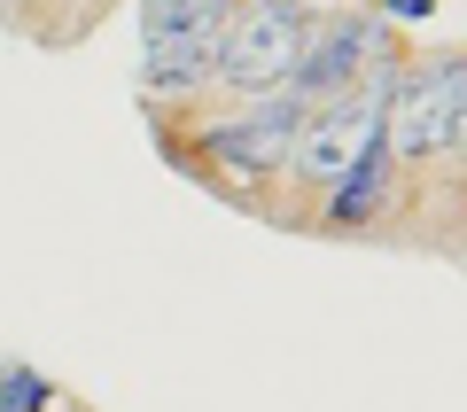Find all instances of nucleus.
<instances>
[{
	"label": "nucleus",
	"instance_id": "nucleus-1",
	"mask_svg": "<svg viewBox=\"0 0 467 412\" xmlns=\"http://www.w3.org/2000/svg\"><path fill=\"white\" fill-rule=\"evenodd\" d=\"M149 125H156V149H164L195 187H218V195L242 202V211H265L257 187H273L288 171L312 109H304L296 94H250V101H226L218 117L187 109V125L180 117H149Z\"/></svg>",
	"mask_w": 467,
	"mask_h": 412
},
{
	"label": "nucleus",
	"instance_id": "nucleus-2",
	"mask_svg": "<svg viewBox=\"0 0 467 412\" xmlns=\"http://www.w3.org/2000/svg\"><path fill=\"white\" fill-rule=\"evenodd\" d=\"M460 117H467V47L405 63L398 94L382 109V140L398 156V171L405 164H444L451 140H460Z\"/></svg>",
	"mask_w": 467,
	"mask_h": 412
},
{
	"label": "nucleus",
	"instance_id": "nucleus-3",
	"mask_svg": "<svg viewBox=\"0 0 467 412\" xmlns=\"http://www.w3.org/2000/svg\"><path fill=\"white\" fill-rule=\"evenodd\" d=\"M312 0H242L218 39V94H288L304 63V39H312Z\"/></svg>",
	"mask_w": 467,
	"mask_h": 412
},
{
	"label": "nucleus",
	"instance_id": "nucleus-4",
	"mask_svg": "<svg viewBox=\"0 0 467 412\" xmlns=\"http://www.w3.org/2000/svg\"><path fill=\"white\" fill-rule=\"evenodd\" d=\"M374 55H398V32H389L382 16H367V8L312 16V39H304V63H296V78H288V94H296L304 109H335V101H350V86L367 78Z\"/></svg>",
	"mask_w": 467,
	"mask_h": 412
},
{
	"label": "nucleus",
	"instance_id": "nucleus-5",
	"mask_svg": "<svg viewBox=\"0 0 467 412\" xmlns=\"http://www.w3.org/2000/svg\"><path fill=\"white\" fill-rule=\"evenodd\" d=\"M382 140V109H367V101H335V109H312V125H304L296 156H288L281 180L296 187V195H335V187L350 180V164Z\"/></svg>",
	"mask_w": 467,
	"mask_h": 412
},
{
	"label": "nucleus",
	"instance_id": "nucleus-6",
	"mask_svg": "<svg viewBox=\"0 0 467 412\" xmlns=\"http://www.w3.org/2000/svg\"><path fill=\"white\" fill-rule=\"evenodd\" d=\"M389 195H398V156H389V140H374L358 164H350V180L335 187V195H319V233H367V226H382V211H389Z\"/></svg>",
	"mask_w": 467,
	"mask_h": 412
},
{
	"label": "nucleus",
	"instance_id": "nucleus-7",
	"mask_svg": "<svg viewBox=\"0 0 467 412\" xmlns=\"http://www.w3.org/2000/svg\"><path fill=\"white\" fill-rule=\"evenodd\" d=\"M242 0H140V55L156 47H218Z\"/></svg>",
	"mask_w": 467,
	"mask_h": 412
},
{
	"label": "nucleus",
	"instance_id": "nucleus-8",
	"mask_svg": "<svg viewBox=\"0 0 467 412\" xmlns=\"http://www.w3.org/2000/svg\"><path fill=\"white\" fill-rule=\"evenodd\" d=\"M0 412H63L47 374H32L24 358H0Z\"/></svg>",
	"mask_w": 467,
	"mask_h": 412
},
{
	"label": "nucleus",
	"instance_id": "nucleus-9",
	"mask_svg": "<svg viewBox=\"0 0 467 412\" xmlns=\"http://www.w3.org/2000/svg\"><path fill=\"white\" fill-rule=\"evenodd\" d=\"M382 16H429V0H382Z\"/></svg>",
	"mask_w": 467,
	"mask_h": 412
},
{
	"label": "nucleus",
	"instance_id": "nucleus-10",
	"mask_svg": "<svg viewBox=\"0 0 467 412\" xmlns=\"http://www.w3.org/2000/svg\"><path fill=\"white\" fill-rule=\"evenodd\" d=\"M451 164H467V117H460V140H451Z\"/></svg>",
	"mask_w": 467,
	"mask_h": 412
}]
</instances>
